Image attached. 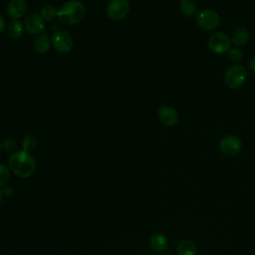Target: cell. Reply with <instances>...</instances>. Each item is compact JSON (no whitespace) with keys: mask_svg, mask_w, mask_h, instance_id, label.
Returning a JSON list of instances; mask_svg holds the SVG:
<instances>
[{"mask_svg":"<svg viewBox=\"0 0 255 255\" xmlns=\"http://www.w3.org/2000/svg\"><path fill=\"white\" fill-rule=\"evenodd\" d=\"M12 172L21 178L32 176L36 170V161L32 154L25 150H16L11 153L8 159Z\"/></svg>","mask_w":255,"mask_h":255,"instance_id":"cell-1","label":"cell"},{"mask_svg":"<svg viewBox=\"0 0 255 255\" xmlns=\"http://www.w3.org/2000/svg\"><path fill=\"white\" fill-rule=\"evenodd\" d=\"M86 14L85 5L79 0H69L58 10V19L61 23L72 26L80 23Z\"/></svg>","mask_w":255,"mask_h":255,"instance_id":"cell-2","label":"cell"},{"mask_svg":"<svg viewBox=\"0 0 255 255\" xmlns=\"http://www.w3.org/2000/svg\"><path fill=\"white\" fill-rule=\"evenodd\" d=\"M248 76H249V73H248L247 69L242 65L236 64V65L230 66L226 70L225 76H224V81L228 88L237 89L244 84V82L246 81Z\"/></svg>","mask_w":255,"mask_h":255,"instance_id":"cell-3","label":"cell"},{"mask_svg":"<svg viewBox=\"0 0 255 255\" xmlns=\"http://www.w3.org/2000/svg\"><path fill=\"white\" fill-rule=\"evenodd\" d=\"M209 50L217 55L227 53L231 48V39L224 32H215L207 40Z\"/></svg>","mask_w":255,"mask_h":255,"instance_id":"cell-4","label":"cell"},{"mask_svg":"<svg viewBox=\"0 0 255 255\" xmlns=\"http://www.w3.org/2000/svg\"><path fill=\"white\" fill-rule=\"evenodd\" d=\"M52 46L58 53L66 54L73 49L74 39L70 33L65 30H57L52 36Z\"/></svg>","mask_w":255,"mask_h":255,"instance_id":"cell-5","label":"cell"},{"mask_svg":"<svg viewBox=\"0 0 255 255\" xmlns=\"http://www.w3.org/2000/svg\"><path fill=\"white\" fill-rule=\"evenodd\" d=\"M130 9L128 0H111L107 6V15L113 21L124 20Z\"/></svg>","mask_w":255,"mask_h":255,"instance_id":"cell-6","label":"cell"},{"mask_svg":"<svg viewBox=\"0 0 255 255\" xmlns=\"http://www.w3.org/2000/svg\"><path fill=\"white\" fill-rule=\"evenodd\" d=\"M196 23L202 30L210 31L218 27L220 23V16L214 10L204 9L197 12Z\"/></svg>","mask_w":255,"mask_h":255,"instance_id":"cell-7","label":"cell"},{"mask_svg":"<svg viewBox=\"0 0 255 255\" xmlns=\"http://www.w3.org/2000/svg\"><path fill=\"white\" fill-rule=\"evenodd\" d=\"M220 150L228 156L237 155L242 149V142L238 136L228 134L223 136L219 142Z\"/></svg>","mask_w":255,"mask_h":255,"instance_id":"cell-8","label":"cell"},{"mask_svg":"<svg viewBox=\"0 0 255 255\" xmlns=\"http://www.w3.org/2000/svg\"><path fill=\"white\" fill-rule=\"evenodd\" d=\"M25 30L32 35H40L45 30V20L38 13H30L24 21Z\"/></svg>","mask_w":255,"mask_h":255,"instance_id":"cell-9","label":"cell"},{"mask_svg":"<svg viewBox=\"0 0 255 255\" xmlns=\"http://www.w3.org/2000/svg\"><path fill=\"white\" fill-rule=\"evenodd\" d=\"M157 117L160 123L166 127H173L178 122V114L170 106H161L157 111Z\"/></svg>","mask_w":255,"mask_h":255,"instance_id":"cell-10","label":"cell"},{"mask_svg":"<svg viewBox=\"0 0 255 255\" xmlns=\"http://www.w3.org/2000/svg\"><path fill=\"white\" fill-rule=\"evenodd\" d=\"M7 14L12 19H20L28 11V4L25 0H10L7 4Z\"/></svg>","mask_w":255,"mask_h":255,"instance_id":"cell-11","label":"cell"},{"mask_svg":"<svg viewBox=\"0 0 255 255\" xmlns=\"http://www.w3.org/2000/svg\"><path fill=\"white\" fill-rule=\"evenodd\" d=\"M52 45L51 38L47 33H42L37 36V38L34 41V49L39 54H45L49 51L50 47Z\"/></svg>","mask_w":255,"mask_h":255,"instance_id":"cell-12","label":"cell"},{"mask_svg":"<svg viewBox=\"0 0 255 255\" xmlns=\"http://www.w3.org/2000/svg\"><path fill=\"white\" fill-rule=\"evenodd\" d=\"M250 39L249 31L244 27L236 28L231 35V42L236 46H244Z\"/></svg>","mask_w":255,"mask_h":255,"instance_id":"cell-13","label":"cell"},{"mask_svg":"<svg viewBox=\"0 0 255 255\" xmlns=\"http://www.w3.org/2000/svg\"><path fill=\"white\" fill-rule=\"evenodd\" d=\"M24 29V24L19 19H13L8 24L7 33L12 39H19L22 37Z\"/></svg>","mask_w":255,"mask_h":255,"instance_id":"cell-14","label":"cell"},{"mask_svg":"<svg viewBox=\"0 0 255 255\" xmlns=\"http://www.w3.org/2000/svg\"><path fill=\"white\" fill-rule=\"evenodd\" d=\"M149 246L153 251H163L167 247V238L161 233H154L149 238Z\"/></svg>","mask_w":255,"mask_h":255,"instance_id":"cell-15","label":"cell"},{"mask_svg":"<svg viewBox=\"0 0 255 255\" xmlns=\"http://www.w3.org/2000/svg\"><path fill=\"white\" fill-rule=\"evenodd\" d=\"M176 252L178 255H196L197 248L194 242L188 239H184L177 244Z\"/></svg>","mask_w":255,"mask_h":255,"instance_id":"cell-16","label":"cell"},{"mask_svg":"<svg viewBox=\"0 0 255 255\" xmlns=\"http://www.w3.org/2000/svg\"><path fill=\"white\" fill-rule=\"evenodd\" d=\"M179 9L186 17H192L197 14V4L194 0H181L179 3Z\"/></svg>","mask_w":255,"mask_h":255,"instance_id":"cell-17","label":"cell"},{"mask_svg":"<svg viewBox=\"0 0 255 255\" xmlns=\"http://www.w3.org/2000/svg\"><path fill=\"white\" fill-rule=\"evenodd\" d=\"M58 10L54 5L46 4L41 8L40 15L45 21H53L58 18Z\"/></svg>","mask_w":255,"mask_h":255,"instance_id":"cell-18","label":"cell"},{"mask_svg":"<svg viewBox=\"0 0 255 255\" xmlns=\"http://www.w3.org/2000/svg\"><path fill=\"white\" fill-rule=\"evenodd\" d=\"M37 146V139L34 135L27 134L22 139V147L25 151H33Z\"/></svg>","mask_w":255,"mask_h":255,"instance_id":"cell-19","label":"cell"},{"mask_svg":"<svg viewBox=\"0 0 255 255\" xmlns=\"http://www.w3.org/2000/svg\"><path fill=\"white\" fill-rule=\"evenodd\" d=\"M10 176V169L6 165L0 163V187L5 186L9 182Z\"/></svg>","mask_w":255,"mask_h":255,"instance_id":"cell-20","label":"cell"},{"mask_svg":"<svg viewBox=\"0 0 255 255\" xmlns=\"http://www.w3.org/2000/svg\"><path fill=\"white\" fill-rule=\"evenodd\" d=\"M227 54L228 59L233 63H238L243 59V52L239 48H230Z\"/></svg>","mask_w":255,"mask_h":255,"instance_id":"cell-21","label":"cell"},{"mask_svg":"<svg viewBox=\"0 0 255 255\" xmlns=\"http://www.w3.org/2000/svg\"><path fill=\"white\" fill-rule=\"evenodd\" d=\"M2 149H4L6 152H15L17 148V141L14 138H7L5 139L1 144Z\"/></svg>","mask_w":255,"mask_h":255,"instance_id":"cell-22","label":"cell"},{"mask_svg":"<svg viewBox=\"0 0 255 255\" xmlns=\"http://www.w3.org/2000/svg\"><path fill=\"white\" fill-rule=\"evenodd\" d=\"M1 193H2V195H4V196H8V195H10V194L12 193V188L7 187V186H4V188L1 190Z\"/></svg>","mask_w":255,"mask_h":255,"instance_id":"cell-23","label":"cell"},{"mask_svg":"<svg viewBox=\"0 0 255 255\" xmlns=\"http://www.w3.org/2000/svg\"><path fill=\"white\" fill-rule=\"evenodd\" d=\"M6 29V22L4 18L0 15V33H2Z\"/></svg>","mask_w":255,"mask_h":255,"instance_id":"cell-24","label":"cell"},{"mask_svg":"<svg viewBox=\"0 0 255 255\" xmlns=\"http://www.w3.org/2000/svg\"><path fill=\"white\" fill-rule=\"evenodd\" d=\"M248 68H249L251 71L255 72V57H253V58L250 60V62H249V64H248Z\"/></svg>","mask_w":255,"mask_h":255,"instance_id":"cell-25","label":"cell"},{"mask_svg":"<svg viewBox=\"0 0 255 255\" xmlns=\"http://www.w3.org/2000/svg\"><path fill=\"white\" fill-rule=\"evenodd\" d=\"M2 193H1V190H0V203H1V200H2Z\"/></svg>","mask_w":255,"mask_h":255,"instance_id":"cell-26","label":"cell"},{"mask_svg":"<svg viewBox=\"0 0 255 255\" xmlns=\"http://www.w3.org/2000/svg\"><path fill=\"white\" fill-rule=\"evenodd\" d=\"M1 149H2V147H1V144H0V152H1Z\"/></svg>","mask_w":255,"mask_h":255,"instance_id":"cell-27","label":"cell"}]
</instances>
